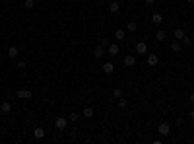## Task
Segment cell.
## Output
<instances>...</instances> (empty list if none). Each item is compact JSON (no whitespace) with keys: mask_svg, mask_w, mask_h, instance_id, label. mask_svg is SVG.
Listing matches in <instances>:
<instances>
[{"mask_svg":"<svg viewBox=\"0 0 194 144\" xmlns=\"http://www.w3.org/2000/svg\"><path fill=\"white\" fill-rule=\"evenodd\" d=\"M16 97H18V100H31L33 92L31 90H18V92H16Z\"/></svg>","mask_w":194,"mask_h":144,"instance_id":"cell-1","label":"cell"},{"mask_svg":"<svg viewBox=\"0 0 194 144\" xmlns=\"http://www.w3.org/2000/svg\"><path fill=\"white\" fill-rule=\"evenodd\" d=\"M118 51H121V49H118V45H117V43H109V45H107V55L117 57V55H118Z\"/></svg>","mask_w":194,"mask_h":144,"instance_id":"cell-2","label":"cell"},{"mask_svg":"<svg viewBox=\"0 0 194 144\" xmlns=\"http://www.w3.org/2000/svg\"><path fill=\"white\" fill-rule=\"evenodd\" d=\"M157 130H159V134H161V136H167V134L171 133V127H169V123H159Z\"/></svg>","mask_w":194,"mask_h":144,"instance_id":"cell-3","label":"cell"},{"mask_svg":"<svg viewBox=\"0 0 194 144\" xmlns=\"http://www.w3.org/2000/svg\"><path fill=\"white\" fill-rule=\"evenodd\" d=\"M136 53H140V55H146L148 53V43L146 41H138V43H136Z\"/></svg>","mask_w":194,"mask_h":144,"instance_id":"cell-4","label":"cell"},{"mask_svg":"<svg viewBox=\"0 0 194 144\" xmlns=\"http://www.w3.org/2000/svg\"><path fill=\"white\" fill-rule=\"evenodd\" d=\"M55 125H56V129H58V130H66V127H68V121H66V117H58Z\"/></svg>","mask_w":194,"mask_h":144,"instance_id":"cell-5","label":"cell"},{"mask_svg":"<svg viewBox=\"0 0 194 144\" xmlns=\"http://www.w3.org/2000/svg\"><path fill=\"white\" fill-rule=\"evenodd\" d=\"M10 111H12V103H8V101H2V103H0V113L8 115Z\"/></svg>","mask_w":194,"mask_h":144,"instance_id":"cell-6","label":"cell"},{"mask_svg":"<svg viewBox=\"0 0 194 144\" xmlns=\"http://www.w3.org/2000/svg\"><path fill=\"white\" fill-rule=\"evenodd\" d=\"M115 39L117 41H124L126 39V29H117L115 31Z\"/></svg>","mask_w":194,"mask_h":144,"instance_id":"cell-7","label":"cell"},{"mask_svg":"<svg viewBox=\"0 0 194 144\" xmlns=\"http://www.w3.org/2000/svg\"><path fill=\"white\" fill-rule=\"evenodd\" d=\"M148 64H150V66H157L159 64V57L157 55H150L148 57Z\"/></svg>","mask_w":194,"mask_h":144,"instance_id":"cell-8","label":"cell"},{"mask_svg":"<svg viewBox=\"0 0 194 144\" xmlns=\"http://www.w3.org/2000/svg\"><path fill=\"white\" fill-rule=\"evenodd\" d=\"M103 72H105V74H113L115 72V64L113 63H105V64H103Z\"/></svg>","mask_w":194,"mask_h":144,"instance_id":"cell-9","label":"cell"},{"mask_svg":"<svg viewBox=\"0 0 194 144\" xmlns=\"http://www.w3.org/2000/svg\"><path fill=\"white\" fill-rule=\"evenodd\" d=\"M107 10H109L111 14H117V12L121 10V4H118V2H111V4H109V8H107Z\"/></svg>","mask_w":194,"mask_h":144,"instance_id":"cell-10","label":"cell"},{"mask_svg":"<svg viewBox=\"0 0 194 144\" xmlns=\"http://www.w3.org/2000/svg\"><path fill=\"white\" fill-rule=\"evenodd\" d=\"M19 55V49L16 47V45H12L10 49H8V57H12V59H16V57Z\"/></svg>","mask_w":194,"mask_h":144,"instance_id":"cell-11","label":"cell"},{"mask_svg":"<svg viewBox=\"0 0 194 144\" xmlns=\"http://www.w3.org/2000/svg\"><path fill=\"white\" fill-rule=\"evenodd\" d=\"M93 55H95V59H101V57L105 55V47H103V45H97V47H95V53H93Z\"/></svg>","mask_w":194,"mask_h":144,"instance_id":"cell-12","label":"cell"},{"mask_svg":"<svg viewBox=\"0 0 194 144\" xmlns=\"http://www.w3.org/2000/svg\"><path fill=\"white\" fill-rule=\"evenodd\" d=\"M181 49H183V45H181L179 41L175 39V41L171 43V51H173V53H181Z\"/></svg>","mask_w":194,"mask_h":144,"instance_id":"cell-13","label":"cell"},{"mask_svg":"<svg viewBox=\"0 0 194 144\" xmlns=\"http://www.w3.org/2000/svg\"><path fill=\"white\" fill-rule=\"evenodd\" d=\"M124 64H126V66H134V64H136V59L132 55H126L124 57Z\"/></svg>","mask_w":194,"mask_h":144,"instance_id":"cell-14","label":"cell"},{"mask_svg":"<svg viewBox=\"0 0 194 144\" xmlns=\"http://www.w3.org/2000/svg\"><path fill=\"white\" fill-rule=\"evenodd\" d=\"M136 29H138V23H136V22H128V23H126V31H130V33H134Z\"/></svg>","mask_w":194,"mask_h":144,"instance_id":"cell-15","label":"cell"},{"mask_svg":"<svg viewBox=\"0 0 194 144\" xmlns=\"http://www.w3.org/2000/svg\"><path fill=\"white\" fill-rule=\"evenodd\" d=\"M35 138H37V140H41V138H45V129H41V127H37V129H35Z\"/></svg>","mask_w":194,"mask_h":144,"instance_id":"cell-16","label":"cell"},{"mask_svg":"<svg viewBox=\"0 0 194 144\" xmlns=\"http://www.w3.org/2000/svg\"><path fill=\"white\" fill-rule=\"evenodd\" d=\"M82 115H84L85 119H91L93 117V107H85L84 111H82Z\"/></svg>","mask_w":194,"mask_h":144,"instance_id":"cell-17","label":"cell"},{"mask_svg":"<svg viewBox=\"0 0 194 144\" xmlns=\"http://www.w3.org/2000/svg\"><path fill=\"white\" fill-rule=\"evenodd\" d=\"M151 22L159 26V23H163V16L161 14H154V16H151Z\"/></svg>","mask_w":194,"mask_h":144,"instance_id":"cell-18","label":"cell"},{"mask_svg":"<svg viewBox=\"0 0 194 144\" xmlns=\"http://www.w3.org/2000/svg\"><path fill=\"white\" fill-rule=\"evenodd\" d=\"M183 37H184V31L181 29V27H177V29H175V39H177V41H181Z\"/></svg>","mask_w":194,"mask_h":144,"instance_id":"cell-19","label":"cell"},{"mask_svg":"<svg viewBox=\"0 0 194 144\" xmlns=\"http://www.w3.org/2000/svg\"><path fill=\"white\" fill-rule=\"evenodd\" d=\"M165 37H167V33H165L163 29H159L157 33H155V39H157V41H165Z\"/></svg>","mask_w":194,"mask_h":144,"instance_id":"cell-20","label":"cell"},{"mask_svg":"<svg viewBox=\"0 0 194 144\" xmlns=\"http://www.w3.org/2000/svg\"><path fill=\"white\" fill-rule=\"evenodd\" d=\"M113 97H117V100H118V97H122V90L121 88H115L113 90Z\"/></svg>","mask_w":194,"mask_h":144,"instance_id":"cell-21","label":"cell"},{"mask_svg":"<svg viewBox=\"0 0 194 144\" xmlns=\"http://www.w3.org/2000/svg\"><path fill=\"white\" fill-rule=\"evenodd\" d=\"M181 41H183V45H187V47H190V45H192V39H190V37H187V35H184Z\"/></svg>","mask_w":194,"mask_h":144,"instance_id":"cell-22","label":"cell"},{"mask_svg":"<svg viewBox=\"0 0 194 144\" xmlns=\"http://www.w3.org/2000/svg\"><path fill=\"white\" fill-rule=\"evenodd\" d=\"M33 6H35V2H33V0H25V2H23V8H27V10H31Z\"/></svg>","mask_w":194,"mask_h":144,"instance_id":"cell-23","label":"cell"},{"mask_svg":"<svg viewBox=\"0 0 194 144\" xmlns=\"http://www.w3.org/2000/svg\"><path fill=\"white\" fill-rule=\"evenodd\" d=\"M118 105H121L122 109H126V107H128V101H126V100H122V97H118Z\"/></svg>","mask_w":194,"mask_h":144,"instance_id":"cell-24","label":"cell"},{"mask_svg":"<svg viewBox=\"0 0 194 144\" xmlns=\"http://www.w3.org/2000/svg\"><path fill=\"white\" fill-rule=\"evenodd\" d=\"M18 68H19V70H25V68H27V63H25V60H18Z\"/></svg>","mask_w":194,"mask_h":144,"instance_id":"cell-25","label":"cell"},{"mask_svg":"<svg viewBox=\"0 0 194 144\" xmlns=\"http://www.w3.org/2000/svg\"><path fill=\"white\" fill-rule=\"evenodd\" d=\"M78 119H80V115H78V113H70V121H72V123H76Z\"/></svg>","mask_w":194,"mask_h":144,"instance_id":"cell-26","label":"cell"},{"mask_svg":"<svg viewBox=\"0 0 194 144\" xmlns=\"http://www.w3.org/2000/svg\"><path fill=\"white\" fill-rule=\"evenodd\" d=\"M99 45H103V47L107 49V45H109V39H107V37H103V39H101V43H99Z\"/></svg>","mask_w":194,"mask_h":144,"instance_id":"cell-27","label":"cell"},{"mask_svg":"<svg viewBox=\"0 0 194 144\" xmlns=\"http://www.w3.org/2000/svg\"><path fill=\"white\" fill-rule=\"evenodd\" d=\"M183 123H184V119H183V117L177 119V125H179V127H183Z\"/></svg>","mask_w":194,"mask_h":144,"instance_id":"cell-28","label":"cell"},{"mask_svg":"<svg viewBox=\"0 0 194 144\" xmlns=\"http://www.w3.org/2000/svg\"><path fill=\"white\" fill-rule=\"evenodd\" d=\"M188 101H190V105H194V93H190V97H188Z\"/></svg>","mask_w":194,"mask_h":144,"instance_id":"cell-29","label":"cell"},{"mask_svg":"<svg viewBox=\"0 0 194 144\" xmlns=\"http://www.w3.org/2000/svg\"><path fill=\"white\" fill-rule=\"evenodd\" d=\"M190 121H194V109H190Z\"/></svg>","mask_w":194,"mask_h":144,"instance_id":"cell-30","label":"cell"},{"mask_svg":"<svg viewBox=\"0 0 194 144\" xmlns=\"http://www.w3.org/2000/svg\"><path fill=\"white\" fill-rule=\"evenodd\" d=\"M144 2H146V4H154L155 0H144Z\"/></svg>","mask_w":194,"mask_h":144,"instance_id":"cell-31","label":"cell"},{"mask_svg":"<svg viewBox=\"0 0 194 144\" xmlns=\"http://www.w3.org/2000/svg\"><path fill=\"white\" fill-rule=\"evenodd\" d=\"M187 2H188V4H194V0H187Z\"/></svg>","mask_w":194,"mask_h":144,"instance_id":"cell-32","label":"cell"}]
</instances>
